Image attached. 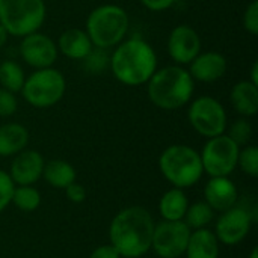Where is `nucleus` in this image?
Instances as JSON below:
<instances>
[{
	"mask_svg": "<svg viewBox=\"0 0 258 258\" xmlns=\"http://www.w3.org/2000/svg\"><path fill=\"white\" fill-rule=\"evenodd\" d=\"M154 219L141 206L119 210L109 225V243L122 258H141L151 249Z\"/></svg>",
	"mask_w": 258,
	"mask_h": 258,
	"instance_id": "nucleus-1",
	"label": "nucleus"
},
{
	"mask_svg": "<svg viewBox=\"0 0 258 258\" xmlns=\"http://www.w3.org/2000/svg\"><path fill=\"white\" fill-rule=\"evenodd\" d=\"M109 70L115 79L130 88L147 85L157 70V53L141 36H130L113 47Z\"/></svg>",
	"mask_w": 258,
	"mask_h": 258,
	"instance_id": "nucleus-2",
	"label": "nucleus"
},
{
	"mask_svg": "<svg viewBox=\"0 0 258 258\" xmlns=\"http://www.w3.org/2000/svg\"><path fill=\"white\" fill-rule=\"evenodd\" d=\"M195 92V80L186 67L166 65L157 68L147 82L150 101L162 110H178L190 103Z\"/></svg>",
	"mask_w": 258,
	"mask_h": 258,
	"instance_id": "nucleus-3",
	"label": "nucleus"
},
{
	"mask_svg": "<svg viewBox=\"0 0 258 258\" xmlns=\"http://www.w3.org/2000/svg\"><path fill=\"white\" fill-rule=\"evenodd\" d=\"M130 30V17L127 11L113 3H106L94 8L85 24V32L94 47L113 48L127 38Z\"/></svg>",
	"mask_w": 258,
	"mask_h": 258,
	"instance_id": "nucleus-4",
	"label": "nucleus"
},
{
	"mask_svg": "<svg viewBox=\"0 0 258 258\" xmlns=\"http://www.w3.org/2000/svg\"><path fill=\"white\" fill-rule=\"evenodd\" d=\"M159 169L172 187L189 189L204 175L200 153L183 144L166 147L159 157Z\"/></svg>",
	"mask_w": 258,
	"mask_h": 258,
	"instance_id": "nucleus-5",
	"label": "nucleus"
},
{
	"mask_svg": "<svg viewBox=\"0 0 258 258\" xmlns=\"http://www.w3.org/2000/svg\"><path fill=\"white\" fill-rule=\"evenodd\" d=\"M47 17L44 0H0V24L9 36L38 32Z\"/></svg>",
	"mask_w": 258,
	"mask_h": 258,
	"instance_id": "nucleus-6",
	"label": "nucleus"
},
{
	"mask_svg": "<svg viewBox=\"0 0 258 258\" xmlns=\"http://www.w3.org/2000/svg\"><path fill=\"white\" fill-rule=\"evenodd\" d=\"M67 91L65 76L53 68H41L35 70L29 76H26L24 85L20 91L21 97L26 103L36 109H48L57 104Z\"/></svg>",
	"mask_w": 258,
	"mask_h": 258,
	"instance_id": "nucleus-7",
	"label": "nucleus"
},
{
	"mask_svg": "<svg viewBox=\"0 0 258 258\" xmlns=\"http://www.w3.org/2000/svg\"><path fill=\"white\" fill-rule=\"evenodd\" d=\"M187 121L190 127L204 138L224 135L228 125V115L222 103L210 95L192 98L187 109Z\"/></svg>",
	"mask_w": 258,
	"mask_h": 258,
	"instance_id": "nucleus-8",
	"label": "nucleus"
},
{
	"mask_svg": "<svg viewBox=\"0 0 258 258\" xmlns=\"http://www.w3.org/2000/svg\"><path fill=\"white\" fill-rule=\"evenodd\" d=\"M240 147L225 133L209 138L200 157L204 174L209 177H230L237 168Z\"/></svg>",
	"mask_w": 258,
	"mask_h": 258,
	"instance_id": "nucleus-9",
	"label": "nucleus"
},
{
	"mask_svg": "<svg viewBox=\"0 0 258 258\" xmlns=\"http://www.w3.org/2000/svg\"><path fill=\"white\" fill-rule=\"evenodd\" d=\"M190 228L183 221L156 222L151 249L160 258H180L184 255L190 237Z\"/></svg>",
	"mask_w": 258,
	"mask_h": 258,
	"instance_id": "nucleus-10",
	"label": "nucleus"
},
{
	"mask_svg": "<svg viewBox=\"0 0 258 258\" xmlns=\"http://www.w3.org/2000/svg\"><path fill=\"white\" fill-rule=\"evenodd\" d=\"M254 218L251 212L245 207L234 206L219 215L215 224V236L218 237L219 243L227 246L239 245L246 239L251 231Z\"/></svg>",
	"mask_w": 258,
	"mask_h": 258,
	"instance_id": "nucleus-11",
	"label": "nucleus"
},
{
	"mask_svg": "<svg viewBox=\"0 0 258 258\" xmlns=\"http://www.w3.org/2000/svg\"><path fill=\"white\" fill-rule=\"evenodd\" d=\"M18 54L24 60L26 65L32 67L33 70L48 68L53 67L57 60L59 51L56 41L42 32H33L23 38H20Z\"/></svg>",
	"mask_w": 258,
	"mask_h": 258,
	"instance_id": "nucleus-12",
	"label": "nucleus"
},
{
	"mask_svg": "<svg viewBox=\"0 0 258 258\" xmlns=\"http://www.w3.org/2000/svg\"><path fill=\"white\" fill-rule=\"evenodd\" d=\"M166 50L175 65L187 67L203 51L201 36L190 24H178L168 36Z\"/></svg>",
	"mask_w": 258,
	"mask_h": 258,
	"instance_id": "nucleus-13",
	"label": "nucleus"
},
{
	"mask_svg": "<svg viewBox=\"0 0 258 258\" xmlns=\"http://www.w3.org/2000/svg\"><path fill=\"white\" fill-rule=\"evenodd\" d=\"M45 160L36 150L24 148L14 156L9 168V175L15 186H33L42 178Z\"/></svg>",
	"mask_w": 258,
	"mask_h": 258,
	"instance_id": "nucleus-14",
	"label": "nucleus"
},
{
	"mask_svg": "<svg viewBox=\"0 0 258 258\" xmlns=\"http://www.w3.org/2000/svg\"><path fill=\"white\" fill-rule=\"evenodd\" d=\"M228 70L227 57L219 51H201L189 65L187 71L200 83H215L221 80Z\"/></svg>",
	"mask_w": 258,
	"mask_h": 258,
	"instance_id": "nucleus-15",
	"label": "nucleus"
},
{
	"mask_svg": "<svg viewBox=\"0 0 258 258\" xmlns=\"http://www.w3.org/2000/svg\"><path fill=\"white\" fill-rule=\"evenodd\" d=\"M204 201L215 212H225L239 201V190L230 177H210L204 186Z\"/></svg>",
	"mask_w": 258,
	"mask_h": 258,
	"instance_id": "nucleus-16",
	"label": "nucleus"
},
{
	"mask_svg": "<svg viewBox=\"0 0 258 258\" xmlns=\"http://www.w3.org/2000/svg\"><path fill=\"white\" fill-rule=\"evenodd\" d=\"M56 45L57 51L71 60H83L94 48V44L85 29L77 27H71L62 32L59 35V39L56 41Z\"/></svg>",
	"mask_w": 258,
	"mask_h": 258,
	"instance_id": "nucleus-17",
	"label": "nucleus"
},
{
	"mask_svg": "<svg viewBox=\"0 0 258 258\" xmlns=\"http://www.w3.org/2000/svg\"><path fill=\"white\" fill-rule=\"evenodd\" d=\"M230 101L234 110L243 118H252L258 112V86L248 79L237 82L230 92Z\"/></svg>",
	"mask_w": 258,
	"mask_h": 258,
	"instance_id": "nucleus-18",
	"label": "nucleus"
},
{
	"mask_svg": "<svg viewBox=\"0 0 258 258\" xmlns=\"http://www.w3.org/2000/svg\"><path fill=\"white\" fill-rule=\"evenodd\" d=\"M29 130L18 122L0 125V157H14L29 145Z\"/></svg>",
	"mask_w": 258,
	"mask_h": 258,
	"instance_id": "nucleus-19",
	"label": "nucleus"
},
{
	"mask_svg": "<svg viewBox=\"0 0 258 258\" xmlns=\"http://www.w3.org/2000/svg\"><path fill=\"white\" fill-rule=\"evenodd\" d=\"M219 245L213 230H194L190 231L184 255L186 258H219Z\"/></svg>",
	"mask_w": 258,
	"mask_h": 258,
	"instance_id": "nucleus-20",
	"label": "nucleus"
},
{
	"mask_svg": "<svg viewBox=\"0 0 258 258\" xmlns=\"http://www.w3.org/2000/svg\"><path fill=\"white\" fill-rule=\"evenodd\" d=\"M189 207V198L183 189L172 187L166 190L159 201V213L162 221H183Z\"/></svg>",
	"mask_w": 258,
	"mask_h": 258,
	"instance_id": "nucleus-21",
	"label": "nucleus"
},
{
	"mask_svg": "<svg viewBox=\"0 0 258 258\" xmlns=\"http://www.w3.org/2000/svg\"><path fill=\"white\" fill-rule=\"evenodd\" d=\"M77 172L74 166L62 159H54L50 162H45L44 171H42V178L47 181L54 189H65L71 183L76 181Z\"/></svg>",
	"mask_w": 258,
	"mask_h": 258,
	"instance_id": "nucleus-22",
	"label": "nucleus"
},
{
	"mask_svg": "<svg viewBox=\"0 0 258 258\" xmlns=\"http://www.w3.org/2000/svg\"><path fill=\"white\" fill-rule=\"evenodd\" d=\"M24 80H26V73L18 62L12 59H6L0 62V88L18 94L24 85Z\"/></svg>",
	"mask_w": 258,
	"mask_h": 258,
	"instance_id": "nucleus-23",
	"label": "nucleus"
},
{
	"mask_svg": "<svg viewBox=\"0 0 258 258\" xmlns=\"http://www.w3.org/2000/svg\"><path fill=\"white\" fill-rule=\"evenodd\" d=\"M215 210L206 203V201H198L194 204H189L186 215L183 218V222L194 231V230H203L209 228V225L215 219Z\"/></svg>",
	"mask_w": 258,
	"mask_h": 258,
	"instance_id": "nucleus-24",
	"label": "nucleus"
},
{
	"mask_svg": "<svg viewBox=\"0 0 258 258\" xmlns=\"http://www.w3.org/2000/svg\"><path fill=\"white\" fill-rule=\"evenodd\" d=\"M11 204L24 213L35 212L41 206V194L33 186H15Z\"/></svg>",
	"mask_w": 258,
	"mask_h": 258,
	"instance_id": "nucleus-25",
	"label": "nucleus"
},
{
	"mask_svg": "<svg viewBox=\"0 0 258 258\" xmlns=\"http://www.w3.org/2000/svg\"><path fill=\"white\" fill-rule=\"evenodd\" d=\"M82 62H83V68L88 73H91V74H101L106 70H109V63H110L109 50L94 47Z\"/></svg>",
	"mask_w": 258,
	"mask_h": 258,
	"instance_id": "nucleus-26",
	"label": "nucleus"
},
{
	"mask_svg": "<svg viewBox=\"0 0 258 258\" xmlns=\"http://www.w3.org/2000/svg\"><path fill=\"white\" fill-rule=\"evenodd\" d=\"M252 133H254V128H252L251 121L243 116L236 119L231 125H227V130H225V135L231 138L239 147L248 145L252 138Z\"/></svg>",
	"mask_w": 258,
	"mask_h": 258,
	"instance_id": "nucleus-27",
	"label": "nucleus"
},
{
	"mask_svg": "<svg viewBox=\"0 0 258 258\" xmlns=\"http://www.w3.org/2000/svg\"><path fill=\"white\" fill-rule=\"evenodd\" d=\"M237 168L242 169L243 174L255 178L258 177V148L255 145L240 147L237 157Z\"/></svg>",
	"mask_w": 258,
	"mask_h": 258,
	"instance_id": "nucleus-28",
	"label": "nucleus"
},
{
	"mask_svg": "<svg viewBox=\"0 0 258 258\" xmlns=\"http://www.w3.org/2000/svg\"><path fill=\"white\" fill-rule=\"evenodd\" d=\"M15 184L11 178V175L0 169V213L5 212V209H8V206L12 201V194H14Z\"/></svg>",
	"mask_w": 258,
	"mask_h": 258,
	"instance_id": "nucleus-29",
	"label": "nucleus"
},
{
	"mask_svg": "<svg viewBox=\"0 0 258 258\" xmlns=\"http://www.w3.org/2000/svg\"><path fill=\"white\" fill-rule=\"evenodd\" d=\"M242 24H243V29L252 35V36H257L258 35V0H252L245 12H243V17H242Z\"/></svg>",
	"mask_w": 258,
	"mask_h": 258,
	"instance_id": "nucleus-30",
	"label": "nucleus"
},
{
	"mask_svg": "<svg viewBox=\"0 0 258 258\" xmlns=\"http://www.w3.org/2000/svg\"><path fill=\"white\" fill-rule=\"evenodd\" d=\"M18 109L17 94L11 92L5 88H0V118L12 116Z\"/></svg>",
	"mask_w": 258,
	"mask_h": 258,
	"instance_id": "nucleus-31",
	"label": "nucleus"
},
{
	"mask_svg": "<svg viewBox=\"0 0 258 258\" xmlns=\"http://www.w3.org/2000/svg\"><path fill=\"white\" fill-rule=\"evenodd\" d=\"M63 190H65V194H67V198H68L71 203H74V204H82V203L86 200V189H85L80 183H77V181L71 183V184H70L68 187H65Z\"/></svg>",
	"mask_w": 258,
	"mask_h": 258,
	"instance_id": "nucleus-32",
	"label": "nucleus"
},
{
	"mask_svg": "<svg viewBox=\"0 0 258 258\" xmlns=\"http://www.w3.org/2000/svg\"><path fill=\"white\" fill-rule=\"evenodd\" d=\"M144 8H147L151 12H163L171 9L177 0H139Z\"/></svg>",
	"mask_w": 258,
	"mask_h": 258,
	"instance_id": "nucleus-33",
	"label": "nucleus"
},
{
	"mask_svg": "<svg viewBox=\"0 0 258 258\" xmlns=\"http://www.w3.org/2000/svg\"><path fill=\"white\" fill-rule=\"evenodd\" d=\"M89 258H122L119 255V252L110 245V243H106V245H100L97 246L92 252Z\"/></svg>",
	"mask_w": 258,
	"mask_h": 258,
	"instance_id": "nucleus-34",
	"label": "nucleus"
},
{
	"mask_svg": "<svg viewBox=\"0 0 258 258\" xmlns=\"http://www.w3.org/2000/svg\"><path fill=\"white\" fill-rule=\"evenodd\" d=\"M251 83L257 85L258 86V62L255 60L251 67V71H249V79H248Z\"/></svg>",
	"mask_w": 258,
	"mask_h": 258,
	"instance_id": "nucleus-35",
	"label": "nucleus"
},
{
	"mask_svg": "<svg viewBox=\"0 0 258 258\" xmlns=\"http://www.w3.org/2000/svg\"><path fill=\"white\" fill-rule=\"evenodd\" d=\"M8 38H9V35H8V32L2 27V24H0V50L6 45V42H8Z\"/></svg>",
	"mask_w": 258,
	"mask_h": 258,
	"instance_id": "nucleus-36",
	"label": "nucleus"
},
{
	"mask_svg": "<svg viewBox=\"0 0 258 258\" xmlns=\"http://www.w3.org/2000/svg\"><path fill=\"white\" fill-rule=\"evenodd\" d=\"M248 258H258V249L257 248H254L252 251H251V254H249V257Z\"/></svg>",
	"mask_w": 258,
	"mask_h": 258,
	"instance_id": "nucleus-37",
	"label": "nucleus"
}]
</instances>
